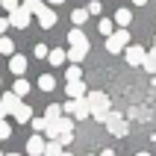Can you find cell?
<instances>
[{"mask_svg":"<svg viewBox=\"0 0 156 156\" xmlns=\"http://www.w3.org/2000/svg\"><path fill=\"white\" fill-rule=\"evenodd\" d=\"M86 103H88V115L94 118V121L106 124V118H109V97L103 94V91H88L86 94Z\"/></svg>","mask_w":156,"mask_h":156,"instance_id":"obj_1","label":"cell"},{"mask_svg":"<svg viewBox=\"0 0 156 156\" xmlns=\"http://www.w3.org/2000/svg\"><path fill=\"white\" fill-rule=\"evenodd\" d=\"M127 44H130V33H127V30H115V33L106 38V50L109 53H121Z\"/></svg>","mask_w":156,"mask_h":156,"instance_id":"obj_2","label":"cell"},{"mask_svg":"<svg viewBox=\"0 0 156 156\" xmlns=\"http://www.w3.org/2000/svg\"><path fill=\"white\" fill-rule=\"evenodd\" d=\"M62 112L74 115L77 121H83V118H91V115H88V103H86V97H80V100H68V103L62 106Z\"/></svg>","mask_w":156,"mask_h":156,"instance_id":"obj_3","label":"cell"},{"mask_svg":"<svg viewBox=\"0 0 156 156\" xmlns=\"http://www.w3.org/2000/svg\"><path fill=\"white\" fill-rule=\"evenodd\" d=\"M106 127H109V133H112V136H118V139H124V136L130 133L127 121H124L118 112H109V118H106Z\"/></svg>","mask_w":156,"mask_h":156,"instance_id":"obj_4","label":"cell"},{"mask_svg":"<svg viewBox=\"0 0 156 156\" xmlns=\"http://www.w3.org/2000/svg\"><path fill=\"white\" fill-rule=\"evenodd\" d=\"M9 27H18V30H27L30 27V12L24 6H18L15 12H9Z\"/></svg>","mask_w":156,"mask_h":156,"instance_id":"obj_5","label":"cell"},{"mask_svg":"<svg viewBox=\"0 0 156 156\" xmlns=\"http://www.w3.org/2000/svg\"><path fill=\"white\" fill-rule=\"evenodd\" d=\"M124 50H127V62H130V65H144V56H147L144 47H139V44H127Z\"/></svg>","mask_w":156,"mask_h":156,"instance_id":"obj_6","label":"cell"},{"mask_svg":"<svg viewBox=\"0 0 156 156\" xmlns=\"http://www.w3.org/2000/svg\"><path fill=\"white\" fill-rule=\"evenodd\" d=\"M65 91H68V100H80V97H86V94H88L83 80H77V83H68V86H65Z\"/></svg>","mask_w":156,"mask_h":156,"instance_id":"obj_7","label":"cell"},{"mask_svg":"<svg viewBox=\"0 0 156 156\" xmlns=\"http://www.w3.org/2000/svg\"><path fill=\"white\" fill-rule=\"evenodd\" d=\"M38 24H41L44 30H53V27H56V12H53L50 6H44L41 12H38Z\"/></svg>","mask_w":156,"mask_h":156,"instance_id":"obj_8","label":"cell"},{"mask_svg":"<svg viewBox=\"0 0 156 156\" xmlns=\"http://www.w3.org/2000/svg\"><path fill=\"white\" fill-rule=\"evenodd\" d=\"M68 44L71 47H88V38H86V33H83L80 27H74V30L68 33Z\"/></svg>","mask_w":156,"mask_h":156,"instance_id":"obj_9","label":"cell"},{"mask_svg":"<svg viewBox=\"0 0 156 156\" xmlns=\"http://www.w3.org/2000/svg\"><path fill=\"white\" fill-rule=\"evenodd\" d=\"M27 153H30V156H44V139L38 136V133L27 141Z\"/></svg>","mask_w":156,"mask_h":156,"instance_id":"obj_10","label":"cell"},{"mask_svg":"<svg viewBox=\"0 0 156 156\" xmlns=\"http://www.w3.org/2000/svg\"><path fill=\"white\" fill-rule=\"evenodd\" d=\"M9 71H12V74H15V77H24V71H27V56H12V59H9Z\"/></svg>","mask_w":156,"mask_h":156,"instance_id":"obj_11","label":"cell"},{"mask_svg":"<svg viewBox=\"0 0 156 156\" xmlns=\"http://www.w3.org/2000/svg\"><path fill=\"white\" fill-rule=\"evenodd\" d=\"M18 103H21V97H15L12 91H3V100H0V106L6 109V115H12L18 109Z\"/></svg>","mask_w":156,"mask_h":156,"instance_id":"obj_12","label":"cell"},{"mask_svg":"<svg viewBox=\"0 0 156 156\" xmlns=\"http://www.w3.org/2000/svg\"><path fill=\"white\" fill-rule=\"evenodd\" d=\"M12 115H15V121H21V124L33 121V109H30V106H27V103H18V109H15V112H12Z\"/></svg>","mask_w":156,"mask_h":156,"instance_id":"obj_13","label":"cell"},{"mask_svg":"<svg viewBox=\"0 0 156 156\" xmlns=\"http://www.w3.org/2000/svg\"><path fill=\"white\" fill-rule=\"evenodd\" d=\"M130 21H133V12H130V9H118V12H115V21H112V24H118L121 30H127V24H130Z\"/></svg>","mask_w":156,"mask_h":156,"instance_id":"obj_14","label":"cell"},{"mask_svg":"<svg viewBox=\"0 0 156 156\" xmlns=\"http://www.w3.org/2000/svg\"><path fill=\"white\" fill-rule=\"evenodd\" d=\"M12 94H15V97H27V94H30V83H27L24 77H18L15 86H12Z\"/></svg>","mask_w":156,"mask_h":156,"instance_id":"obj_15","label":"cell"},{"mask_svg":"<svg viewBox=\"0 0 156 156\" xmlns=\"http://www.w3.org/2000/svg\"><path fill=\"white\" fill-rule=\"evenodd\" d=\"M86 53H88V47H71V50L65 53V59H71L74 65H77V62H83V59H86Z\"/></svg>","mask_w":156,"mask_h":156,"instance_id":"obj_16","label":"cell"},{"mask_svg":"<svg viewBox=\"0 0 156 156\" xmlns=\"http://www.w3.org/2000/svg\"><path fill=\"white\" fill-rule=\"evenodd\" d=\"M0 53L3 56H15V41L6 38V35H0Z\"/></svg>","mask_w":156,"mask_h":156,"instance_id":"obj_17","label":"cell"},{"mask_svg":"<svg viewBox=\"0 0 156 156\" xmlns=\"http://www.w3.org/2000/svg\"><path fill=\"white\" fill-rule=\"evenodd\" d=\"M38 88H41V91H53V88H56V80H53L50 74H41V77H38Z\"/></svg>","mask_w":156,"mask_h":156,"instance_id":"obj_18","label":"cell"},{"mask_svg":"<svg viewBox=\"0 0 156 156\" xmlns=\"http://www.w3.org/2000/svg\"><path fill=\"white\" fill-rule=\"evenodd\" d=\"M86 21H88V12H86V9H74V12H71V24H74V27L86 24Z\"/></svg>","mask_w":156,"mask_h":156,"instance_id":"obj_19","label":"cell"},{"mask_svg":"<svg viewBox=\"0 0 156 156\" xmlns=\"http://www.w3.org/2000/svg\"><path fill=\"white\" fill-rule=\"evenodd\" d=\"M97 30H100V33H103L106 38H109V35L115 33V24L109 21V18H100V21H97Z\"/></svg>","mask_w":156,"mask_h":156,"instance_id":"obj_20","label":"cell"},{"mask_svg":"<svg viewBox=\"0 0 156 156\" xmlns=\"http://www.w3.org/2000/svg\"><path fill=\"white\" fill-rule=\"evenodd\" d=\"M56 118H62V106L50 103V106H47V112H44V121L50 124V121H56Z\"/></svg>","mask_w":156,"mask_h":156,"instance_id":"obj_21","label":"cell"},{"mask_svg":"<svg viewBox=\"0 0 156 156\" xmlns=\"http://www.w3.org/2000/svg\"><path fill=\"white\" fill-rule=\"evenodd\" d=\"M24 9L30 12V15H38V12L44 9V3L41 0H24Z\"/></svg>","mask_w":156,"mask_h":156,"instance_id":"obj_22","label":"cell"},{"mask_svg":"<svg viewBox=\"0 0 156 156\" xmlns=\"http://www.w3.org/2000/svg\"><path fill=\"white\" fill-rule=\"evenodd\" d=\"M65 80H68V83H77V80H83V71H80V65H71V68L65 71Z\"/></svg>","mask_w":156,"mask_h":156,"instance_id":"obj_23","label":"cell"},{"mask_svg":"<svg viewBox=\"0 0 156 156\" xmlns=\"http://www.w3.org/2000/svg\"><path fill=\"white\" fill-rule=\"evenodd\" d=\"M59 153H62L59 141H47V144H44V156H59Z\"/></svg>","mask_w":156,"mask_h":156,"instance_id":"obj_24","label":"cell"},{"mask_svg":"<svg viewBox=\"0 0 156 156\" xmlns=\"http://www.w3.org/2000/svg\"><path fill=\"white\" fill-rule=\"evenodd\" d=\"M47 59H50V65H62V62H65V50H50Z\"/></svg>","mask_w":156,"mask_h":156,"instance_id":"obj_25","label":"cell"},{"mask_svg":"<svg viewBox=\"0 0 156 156\" xmlns=\"http://www.w3.org/2000/svg\"><path fill=\"white\" fill-rule=\"evenodd\" d=\"M144 68H147L150 74H156V53H147V56H144Z\"/></svg>","mask_w":156,"mask_h":156,"instance_id":"obj_26","label":"cell"},{"mask_svg":"<svg viewBox=\"0 0 156 156\" xmlns=\"http://www.w3.org/2000/svg\"><path fill=\"white\" fill-rule=\"evenodd\" d=\"M86 12H88V15H100V12H103V6H100V0H91Z\"/></svg>","mask_w":156,"mask_h":156,"instance_id":"obj_27","label":"cell"},{"mask_svg":"<svg viewBox=\"0 0 156 156\" xmlns=\"http://www.w3.org/2000/svg\"><path fill=\"white\" fill-rule=\"evenodd\" d=\"M9 136H12V127H9L6 121H0V141H6Z\"/></svg>","mask_w":156,"mask_h":156,"instance_id":"obj_28","label":"cell"},{"mask_svg":"<svg viewBox=\"0 0 156 156\" xmlns=\"http://www.w3.org/2000/svg\"><path fill=\"white\" fill-rule=\"evenodd\" d=\"M35 56H38V59H47V53H50V50H47V44H35Z\"/></svg>","mask_w":156,"mask_h":156,"instance_id":"obj_29","label":"cell"},{"mask_svg":"<svg viewBox=\"0 0 156 156\" xmlns=\"http://www.w3.org/2000/svg\"><path fill=\"white\" fill-rule=\"evenodd\" d=\"M0 6L6 9V12H15V9L21 6V3H18V0H0Z\"/></svg>","mask_w":156,"mask_h":156,"instance_id":"obj_30","label":"cell"},{"mask_svg":"<svg viewBox=\"0 0 156 156\" xmlns=\"http://www.w3.org/2000/svg\"><path fill=\"white\" fill-rule=\"evenodd\" d=\"M56 141H59L62 147H68L71 141H74V133H62V136H59V139H56Z\"/></svg>","mask_w":156,"mask_h":156,"instance_id":"obj_31","label":"cell"},{"mask_svg":"<svg viewBox=\"0 0 156 156\" xmlns=\"http://www.w3.org/2000/svg\"><path fill=\"white\" fill-rule=\"evenodd\" d=\"M44 127H47L44 118H33V130H35V133H44Z\"/></svg>","mask_w":156,"mask_h":156,"instance_id":"obj_32","label":"cell"},{"mask_svg":"<svg viewBox=\"0 0 156 156\" xmlns=\"http://www.w3.org/2000/svg\"><path fill=\"white\" fill-rule=\"evenodd\" d=\"M6 30H9V18H0V35H6Z\"/></svg>","mask_w":156,"mask_h":156,"instance_id":"obj_33","label":"cell"},{"mask_svg":"<svg viewBox=\"0 0 156 156\" xmlns=\"http://www.w3.org/2000/svg\"><path fill=\"white\" fill-rule=\"evenodd\" d=\"M0 121H6V109L3 106H0Z\"/></svg>","mask_w":156,"mask_h":156,"instance_id":"obj_34","label":"cell"},{"mask_svg":"<svg viewBox=\"0 0 156 156\" xmlns=\"http://www.w3.org/2000/svg\"><path fill=\"white\" fill-rule=\"evenodd\" d=\"M100 156H115V150H103V153H100Z\"/></svg>","mask_w":156,"mask_h":156,"instance_id":"obj_35","label":"cell"},{"mask_svg":"<svg viewBox=\"0 0 156 156\" xmlns=\"http://www.w3.org/2000/svg\"><path fill=\"white\" fill-rule=\"evenodd\" d=\"M133 3H136V6H144V3H147V0H133Z\"/></svg>","mask_w":156,"mask_h":156,"instance_id":"obj_36","label":"cell"},{"mask_svg":"<svg viewBox=\"0 0 156 156\" xmlns=\"http://www.w3.org/2000/svg\"><path fill=\"white\" fill-rule=\"evenodd\" d=\"M50 3H53V6H59V3H65V0H50Z\"/></svg>","mask_w":156,"mask_h":156,"instance_id":"obj_37","label":"cell"},{"mask_svg":"<svg viewBox=\"0 0 156 156\" xmlns=\"http://www.w3.org/2000/svg\"><path fill=\"white\" fill-rule=\"evenodd\" d=\"M136 156H150V153H144V150H141V153H136Z\"/></svg>","mask_w":156,"mask_h":156,"instance_id":"obj_38","label":"cell"},{"mask_svg":"<svg viewBox=\"0 0 156 156\" xmlns=\"http://www.w3.org/2000/svg\"><path fill=\"white\" fill-rule=\"evenodd\" d=\"M59 156H71V153H65V150H62V153H59Z\"/></svg>","mask_w":156,"mask_h":156,"instance_id":"obj_39","label":"cell"},{"mask_svg":"<svg viewBox=\"0 0 156 156\" xmlns=\"http://www.w3.org/2000/svg\"><path fill=\"white\" fill-rule=\"evenodd\" d=\"M153 53H156V41H153Z\"/></svg>","mask_w":156,"mask_h":156,"instance_id":"obj_40","label":"cell"},{"mask_svg":"<svg viewBox=\"0 0 156 156\" xmlns=\"http://www.w3.org/2000/svg\"><path fill=\"white\" fill-rule=\"evenodd\" d=\"M6 156H18V153H6Z\"/></svg>","mask_w":156,"mask_h":156,"instance_id":"obj_41","label":"cell"},{"mask_svg":"<svg viewBox=\"0 0 156 156\" xmlns=\"http://www.w3.org/2000/svg\"><path fill=\"white\" fill-rule=\"evenodd\" d=\"M88 156H94V153H88Z\"/></svg>","mask_w":156,"mask_h":156,"instance_id":"obj_42","label":"cell"},{"mask_svg":"<svg viewBox=\"0 0 156 156\" xmlns=\"http://www.w3.org/2000/svg\"><path fill=\"white\" fill-rule=\"evenodd\" d=\"M0 156H3V153H0Z\"/></svg>","mask_w":156,"mask_h":156,"instance_id":"obj_43","label":"cell"}]
</instances>
